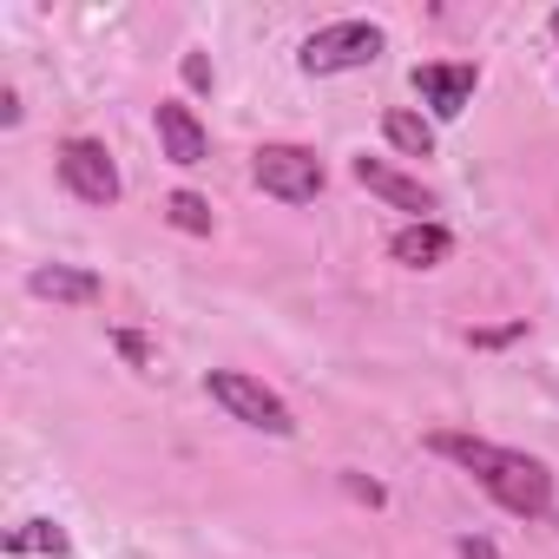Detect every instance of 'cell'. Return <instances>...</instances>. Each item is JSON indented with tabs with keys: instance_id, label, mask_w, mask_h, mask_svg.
<instances>
[{
	"instance_id": "obj_1",
	"label": "cell",
	"mask_w": 559,
	"mask_h": 559,
	"mask_svg": "<svg viewBox=\"0 0 559 559\" xmlns=\"http://www.w3.org/2000/svg\"><path fill=\"white\" fill-rule=\"evenodd\" d=\"M428 454L467 467V474L487 487V500L507 507V513H520V520L552 513V474H546V461H533V454H520V448H493V441H480V435L435 428V435H428Z\"/></svg>"
},
{
	"instance_id": "obj_2",
	"label": "cell",
	"mask_w": 559,
	"mask_h": 559,
	"mask_svg": "<svg viewBox=\"0 0 559 559\" xmlns=\"http://www.w3.org/2000/svg\"><path fill=\"white\" fill-rule=\"evenodd\" d=\"M382 47H389V34H382L376 21H336V27H317V34L304 40L297 67H304V73H317V80H330V73L376 67V60H382Z\"/></svg>"
},
{
	"instance_id": "obj_3",
	"label": "cell",
	"mask_w": 559,
	"mask_h": 559,
	"mask_svg": "<svg viewBox=\"0 0 559 559\" xmlns=\"http://www.w3.org/2000/svg\"><path fill=\"white\" fill-rule=\"evenodd\" d=\"M204 389H211V402H217V408H230L243 428H263V435H297L290 402L276 395V389H263L257 376H243V369H211V376H204Z\"/></svg>"
},
{
	"instance_id": "obj_4",
	"label": "cell",
	"mask_w": 559,
	"mask_h": 559,
	"mask_svg": "<svg viewBox=\"0 0 559 559\" xmlns=\"http://www.w3.org/2000/svg\"><path fill=\"white\" fill-rule=\"evenodd\" d=\"M250 178H257L270 198H284V204H310V198L323 191V158H317L310 145H257Z\"/></svg>"
},
{
	"instance_id": "obj_5",
	"label": "cell",
	"mask_w": 559,
	"mask_h": 559,
	"mask_svg": "<svg viewBox=\"0 0 559 559\" xmlns=\"http://www.w3.org/2000/svg\"><path fill=\"white\" fill-rule=\"evenodd\" d=\"M60 185L80 198V204H119V165L99 139H67L60 145Z\"/></svg>"
},
{
	"instance_id": "obj_6",
	"label": "cell",
	"mask_w": 559,
	"mask_h": 559,
	"mask_svg": "<svg viewBox=\"0 0 559 559\" xmlns=\"http://www.w3.org/2000/svg\"><path fill=\"white\" fill-rule=\"evenodd\" d=\"M474 86H480V73H474L467 60L415 67V93H421V106H428L435 119H461V112H467V99H474Z\"/></svg>"
},
{
	"instance_id": "obj_7",
	"label": "cell",
	"mask_w": 559,
	"mask_h": 559,
	"mask_svg": "<svg viewBox=\"0 0 559 559\" xmlns=\"http://www.w3.org/2000/svg\"><path fill=\"white\" fill-rule=\"evenodd\" d=\"M349 171H356V185H362V191H376L382 204H395V211H415V224H428V211H435V191H428L421 178H408V171H395L389 158H369V152H362Z\"/></svg>"
},
{
	"instance_id": "obj_8",
	"label": "cell",
	"mask_w": 559,
	"mask_h": 559,
	"mask_svg": "<svg viewBox=\"0 0 559 559\" xmlns=\"http://www.w3.org/2000/svg\"><path fill=\"white\" fill-rule=\"evenodd\" d=\"M152 126H158V145H165V158L171 165H204L211 158V139H204V126H198V112L185 106V99H158L152 106Z\"/></svg>"
},
{
	"instance_id": "obj_9",
	"label": "cell",
	"mask_w": 559,
	"mask_h": 559,
	"mask_svg": "<svg viewBox=\"0 0 559 559\" xmlns=\"http://www.w3.org/2000/svg\"><path fill=\"white\" fill-rule=\"evenodd\" d=\"M27 290L47 297V304H99L106 297V284H99L93 270H80V263H40L27 276Z\"/></svg>"
},
{
	"instance_id": "obj_10",
	"label": "cell",
	"mask_w": 559,
	"mask_h": 559,
	"mask_svg": "<svg viewBox=\"0 0 559 559\" xmlns=\"http://www.w3.org/2000/svg\"><path fill=\"white\" fill-rule=\"evenodd\" d=\"M389 257H395L402 270H441V263L454 257V237H448V230L428 217V224H408V230H395Z\"/></svg>"
},
{
	"instance_id": "obj_11",
	"label": "cell",
	"mask_w": 559,
	"mask_h": 559,
	"mask_svg": "<svg viewBox=\"0 0 559 559\" xmlns=\"http://www.w3.org/2000/svg\"><path fill=\"white\" fill-rule=\"evenodd\" d=\"M8 552H14V559H34V552H40V559H67L73 539H67L60 520H21V526L8 533Z\"/></svg>"
},
{
	"instance_id": "obj_12",
	"label": "cell",
	"mask_w": 559,
	"mask_h": 559,
	"mask_svg": "<svg viewBox=\"0 0 559 559\" xmlns=\"http://www.w3.org/2000/svg\"><path fill=\"white\" fill-rule=\"evenodd\" d=\"M382 132H389V145L408 152V158H428V152H435V126H428L421 112H408V106H389V112H382Z\"/></svg>"
},
{
	"instance_id": "obj_13",
	"label": "cell",
	"mask_w": 559,
	"mask_h": 559,
	"mask_svg": "<svg viewBox=\"0 0 559 559\" xmlns=\"http://www.w3.org/2000/svg\"><path fill=\"white\" fill-rule=\"evenodd\" d=\"M165 217H171L185 237H211V204H204L198 191H171V198H165Z\"/></svg>"
},
{
	"instance_id": "obj_14",
	"label": "cell",
	"mask_w": 559,
	"mask_h": 559,
	"mask_svg": "<svg viewBox=\"0 0 559 559\" xmlns=\"http://www.w3.org/2000/svg\"><path fill=\"white\" fill-rule=\"evenodd\" d=\"M513 336H526V323H500V330H474V349H507Z\"/></svg>"
},
{
	"instance_id": "obj_15",
	"label": "cell",
	"mask_w": 559,
	"mask_h": 559,
	"mask_svg": "<svg viewBox=\"0 0 559 559\" xmlns=\"http://www.w3.org/2000/svg\"><path fill=\"white\" fill-rule=\"evenodd\" d=\"M112 343H119V356H126L132 369H152V349H145V336H132V330H119Z\"/></svg>"
},
{
	"instance_id": "obj_16",
	"label": "cell",
	"mask_w": 559,
	"mask_h": 559,
	"mask_svg": "<svg viewBox=\"0 0 559 559\" xmlns=\"http://www.w3.org/2000/svg\"><path fill=\"white\" fill-rule=\"evenodd\" d=\"M343 487H349L356 500H369V507H382V500H389V493H382L376 480H362V474H343Z\"/></svg>"
},
{
	"instance_id": "obj_17",
	"label": "cell",
	"mask_w": 559,
	"mask_h": 559,
	"mask_svg": "<svg viewBox=\"0 0 559 559\" xmlns=\"http://www.w3.org/2000/svg\"><path fill=\"white\" fill-rule=\"evenodd\" d=\"M461 559H500V546L480 539V533H461Z\"/></svg>"
},
{
	"instance_id": "obj_18",
	"label": "cell",
	"mask_w": 559,
	"mask_h": 559,
	"mask_svg": "<svg viewBox=\"0 0 559 559\" xmlns=\"http://www.w3.org/2000/svg\"><path fill=\"white\" fill-rule=\"evenodd\" d=\"M185 86H198V93H204V86H211V67H204V60H198V53H185Z\"/></svg>"
},
{
	"instance_id": "obj_19",
	"label": "cell",
	"mask_w": 559,
	"mask_h": 559,
	"mask_svg": "<svg viewBox=\"0 0 559 559\" xmlns=\"http://www.w3.org/2000/svg\"><path fill=\"white\" fill-rule=\"evenodd\" d=\"M0 126H21V93H14V86L0 93Z\"/></svg>"
},
{
	"instance_id": "obj_20",
	"label": "cell",
	"mask_w": 559,
	"mask_h": 559,
	"mask_svg": "<svg viewBox=\"0 0 559 559\" xmlns=\"http://www.w3.org/2000/svg\"><path fill=\"white\" fill-rule=\"evenodd\" d=\"M552 40H559V14H552Z\"/></svg>"
}]
</instances>
